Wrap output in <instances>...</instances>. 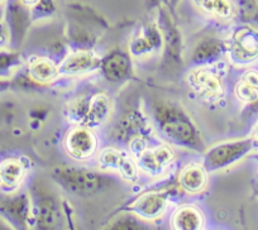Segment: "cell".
Listing matches in <instances>:
<instances>
[{
  "instance_id": "16",
  "label": "cell",
  "mask_w": 258,
  "mask_h": 230,
  "mask_svg": "<svg viewBox=\"0 0 258 230\" xmlns=\"http://www.w3.org/2000/svg\"><path fill=\"white\" fill-rule=\"evenodd\" d=\"M128 68V61L121 54H114L104 65V71L110 80H120L125 78Z\"/></svg>"
},
{
  "instance_id": "27",
  "label": "cell",
  "mask_w": 258,
  "mask_h": 230,
  "mask_svg": "<svg viewBox=\"0 0 258 230\" xmlns=\"http://www.w3.org/2000/svg\"><path fill=\"white\" fill-rule=\"evenodd\" d=\"M0 2H2V0H0Z\"/></svg>"
},
{
  "instance_id": "9",
  "label": "cell",
  "mask_w": 258,
  "mask_h": 230,
  "mask_svg": "<svg viewBox=\"0 0 258 230\" xmlns=\"http://www.w3.org/2000/svg\"><path fill=\"white\" fill-rule=\"evenodd\" d=\"M96 65L95 57L89 52H76V53L71 54L68 57V60L64 61L62 65L61 71L64 73H70V75H75V73L85 72V71L90 70Z\"/></svg>"
},
{
  "instance_id": "4",
  "label": "cell",
  "mask_w": 258,
  "mask_h": 230,
  "mask_svg": "<svg viewBox=\"0 0 258 230\" xmlns=\"http://www.w3.org/2000/svg\"><path fill=\"white\" fill-rule=\"evenodd\" d=\"M100 163L103 167L115 168L126 179H135L137 176V170L133 162L123 153L115 149H105L100 156Z\"/></svg>"
},
{
  "instance_id": "23",
  "label": "cell",
  "mask_w": 258,
  "mask_h": 230,
  "mask_svg": "<svg viewBox=\"0 0 258 230\" xmlns=\"http://www.w3.org/2000/svg\"><path fill=\"white\" fill-rule=\"evenodd\" d=\"M3 13H4V9H3V7L0 6V21H2V18H3Z\"/></svg>"
},
{
  "instance_id": "18",
  "label": "cell",
  "mask_w": 258,
  "mask_h": 230,
  "mask_svg": "<svg viewBox=\"0 0 258 230\" xmlns=\"http://www.w3.org/2000/svg\"><path fill=\"white\" fill-rule=\"evenodd\" d=\"M2 210L9 216L13 219L22 220L26 216V210H27V202L24 197H17V199L7 200V201L2 202Z\"/></svg>"
},
{
  "instance_id": "26",
  "label": "cell",
  "mask_w": 258,
  "mask_h": 230,
  "mask_svg": "<svg viewBox=\"0 0 258 230\" xmlns=\"http://www.w3.org/2000/svg\"><path fill=\"white\" fill-rule=\"evenodd\" d=\"M0 185H2V176H0Z\"/></svg>"
},
{
  "instance_id": "13",
  "label": "cell",
  "mask_w": 258,
  "mask_h": 230,
  "mask_svg": "<svg viewBox=\"0 0 258 230\" xmlns=\"http://www.w3.org/2000/svg\"><path fill=\"white\" fill-rule=\"evenodd\" d=\"M24 170L23 166L16 160H9L2 163L0 166V176H2V184L6 186L13 187L21 182L23 177Z\"/></svg>"
},
{
  "instance_id": "11",
  "label": "cell",
  "mask_w": 258,
  "mask_h": 230,
  "mask_svg": "<svg viewBox=\"0 0 258 230\" xmlns=\"http://www.w3.org/2000/svg\"><path fill=\"white\" fill-rule=\"evenodd\" d=\"M172 222L176 229H200L203 225V217L202 214L195 207L186 206L176 212Z\"/></svg>"
},
{
  "instance_id": "21",
  "label": "cell",
  "mask_w": 258,
  "mask_h": 230,
  "mask_svg": "<svg viewBox=\"0 0 258 230\" xmlns=\"http://www.w3.org/2000/svg\"><path fill=\"white\" fill-rule=\"evenodd\" d=\"M21 2L24 4V6L31 7V6H34V4H36L38 0H21Z\"/></svg>"
},
{
  "instance_id": "24",
  "label": "cell",
  "mask_w": 258,
  "mask_h": 230,
  "mask_svg": "<svg viewBox=\"0 0 258 230\" xmlns=\"http://www.w3.org/2000/svg\"><path fill=\"white\" fill-rule=\"evenodd\" d=\"M255 134H257V138H258V124H257V128H255Z\"/></svg>"
},
{
  "instance_id": "1",
  "label": "cell",
  "mask_w": 258,
  "mask_h": 230,
  "mask_svg": "<svg viewBox=\"0 0 258 230\" xmlns=\"http://www.w3.org/2000/svg\"><path fill=\"white\" fill-rule=\"evenodd\" d=\"M59 181L76 194L88 195L96 190L99 182L95 174L90 171L76 170V168H59L57 171Z\"/></svg>"
},
{
  "instance_id": "3",
  "label": "cell",
  "mask_w": 258,
  "mask_h": 230,
  "mask_svg": "<svg viewBox=\"0 0 258 230\" xmlns=\"http://www.w3.org/2000/svg\"><path fill=\"white\" fill-rule=\"evenodd\" d=\"M172 150L168 147L162 145V147L155 148L152 150H145L141 153L140 165L147 172L156 174V172H160L163 167H166L167 163H170V161L172 160Z\"/></svg>"
},
{
  "instance_id": "14",
  "label": "cell",
  "mask_w": 258,
  "mask_h": 230,
  "mask_svg": "<svg viewBox=\"0 0 258 230\" xmlns=\"http://www.w3.org/2000/svg\"><path fill=\"white\" fill-rule=\"evenodd\" d=\"M29 72H31V76L36 81L48 83L57 75V68L51 61L46 60V58H39V60L33 61L31 63Z\"/></svg>"
},
{
  "instance_id": "10",
  "label": "cell",
  "mask_w": 258,
  "mask_h": 230,
  "mask_svg": "<svg viewBox=\"0 0 258 230\" xmlns=\"http://www.w3.org/2000/svg\"><path fill=\"white\" fill-rule=\"evenodd\" d=\"M109 111H110L109 99L105 95L94 96L89 104V110L84 122L88 125H93V127L101 124L108 118Z\"/></svg>"
},
{
  "instance_id": "15",
  "label": "cell",
  "mask_w": 258,
  "mask_h": 230,
  "mask_svg": "<svg viewBox=\"0 0 258 230\" xmlns=\"http://www.w3.org/2000/svg\"><path fill=\"white\" fill-rule=\"evenodd\" d=\"M163 127L167 130V133L177 138L178 140H191V138L194 137L191 125L177 117L166 118L163 122Z\"/></svg>"
},
{
  "instance_id": "19",
  "label": "cell",
  "mask_w": 258,
  "mask_h": 230,
  "mask_svg": "<svg viewBox=\"0 0 258 230\" xmlns=\"http://www.w3.org/2000/svg\"><path fill=\"white\" fill-rule=\"evenodd\" d=\"M237 95L239 96L240 100L245 101V103H254L258 100V90L247 85L244 81H242L237 86Z\"/></svg>"
},
{
  "instance_id": "25",
  "label": "cell",
  "mask_w": 258,
  "mask_h": 230,
  "mask_svg": "<svg viewBox=\"0 0 258 230\" xmlns=\"http://www.w3.org/2000/svg\"><path fill=\"white\" fill-rule=\"evenodd\" d=\"M171 2H172V3H173V4H175V3H176V2H177V0H171Z\"/></svg>"
},
{
  "instance_id": "5",
  "label": "cell",
  "mask_w": 258,
  "mask_h": 230,
  "mask_svg": "<svg viewBox=\"0 0 258 230\" xmlns=\"http://www.w3.org/2000/svg\"><path fill=\"white\" fill-rule=\"evenodd\" d=\"M253 147L252 140H242V142L232 143V144H225L222 147L217 148L214 150L212 156L213 163H215V166L225 165V163L233 162V161L238 160L242 156H244L245 153L249 152Z\"/></svg>"
},
{
  "instance_id": "22",
  "label": "cell",
  "mask_w": 258,
  "mask_h": 230,
  "mask_svg": "<svg viewBox=\"0 0 258 230\" xmlns=\"http://www.w3.org/2000/svg\"><path fill=\"white\" fill-rule=\"evenodd\" d=\"M4 36H6V32H4V28L0 24V44L4 42Z\"/></svg>"
},
{
  "instance_id": "7",
  "label": "cell",
  "mask_w": 258,
  "mask_h": 230,
  "mask_svg": "<svg viewBox=\"0 0 258 230\" xmlns=\"http://www.w3.org/2000/svg\"><path fill=\"white\" fill-rule=\"evenodd\" d=\"M166 207V199L160 194H146L137 200L136 211L146 217L158 216Z\"/></svg>"
},
{
  "instance_id": "6",
  "label": "cell",
  "mask_w": 258,
  "mask_h": 230,
  "mask_svg": "<svg viewBox=\"0 0 258 230\" xmlns=\"http://www.w3.org/2000/svg\"><path fill=\"white\" fill-rule=\"evenodd\" d=\"M194 88L205 98H218L222 95L223 89L219 79L209 71H199L191 79Z\"/></svg>"
},
{
  "instance_id": "17",
  "label": "cell",
  "mask_w": 258,
  "mask_h": 230,
  "mask_svg": "<svg viewBox=\"0 0 258 230\" xmlns=\"http://www.w3.org/2000/svg\"><path fill=\"white\" fill-rule=\"evenodd\" d=\"M36 216L37 221L41 225H52L56 219V211H54V204L48 199L41 200L37 204L36 209Z\"/></svg>"
},
{
  "instance_id": "12",
  "label": "cell",
  "mask_w": 258,
  "mask_h": 230,
  "mask_svg": "<svg viewBox=\"0 0 258 230\" xmlns=\"http://www.w3.org/2000/svg\"><path fill=\"white\" fill-rule=\"evenodd\" d=\"M197 3L207 13L223 19L233 17L235 11L233 0H197Z\"/></svg>"
},
{
  "instance_id": "20",
  "label": "cell",
  "mask_w": 258,
  "mask_h": 230,
  "mask_svg": "<svg viewBox=\"0 0 258 230\" xmlns=\"http://www.w3.org/2000/svg\"><path fill=\"white\" fill-rule=\"evenodd\" d=\"M243 81H244L247 85L252 86L253 89L258 90V72L257 71H249V72L245 73L243 76Z\"/></svg>"
},
{
  "instance_id": "2",
  "label": "cell",
  "mask_w": 258,
  "mask_h": 230,
  "mask_svg": "<svg viewBox=\"0 0 258 230\" xmlns=\"http://www.w3.org/2000/svg\"><path fill=\"white\" fill-rule=\"evenodd\" d=\"M66 148L73 157L85 160L96 149V138L93 133L84 128L73 130L66 138Z\"/></svg>"
},
{
  "instance_id": "8",
  "label": "cell",
  "mask_w": 258,
  "mask_h": 230,
  "mask_svg": "<svg viewBox=\"0 0 258 230\" xmlns=\"http://www.w3.org/2000/svg\"><path fill=\"white\" fill-rule=\"evenodd\" d=\"M180 182L188 192H199L207 185L205 171L198 165H190L181 172Z\"/></svg>"
}]
</instances>
